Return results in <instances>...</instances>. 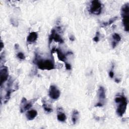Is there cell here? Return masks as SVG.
<instances>
[{
  "instance_id": "6da1fadb",
  "label": "cell",
  "mask_w": 129,
  "mask_h": 129,
  "mask_svg": "<svg viewBox=\"0 0 129 129\" xmlns=\"http://www.w3.org/2000/svg\"><path fill=\"white\" fill-rule=\"evenodd\" d=\"M114 101L116 103L119 104L116 109V113L120 116L123 115L127 109L128 105V100L125 96L122 94H118L115 98Z\"/></svg>"
},
{
  "instance_id": "7a4b0ae2",
  "label": "cell",
  "mask_w": 129,
  "mask_h": 129,
  "mask_svg": "<svg viewBox=\"0 0 129 129\" xmlns=\"http://www.w3.org/2000/svg\"><path fill=\"white\" fill-rule=\"evenodd\" d=\"M129 3L124 4L121 8V16L122 18V23L126 31L128 32L129 30Z\"/></svg>"
},
{
  "instance_id": "3957f363",
  "label": "cell",
  "mask_w": 129,
  "mask_h": 129,
  "mask_svg": "<svg viewBox=\"0 0 129 129\" xmlns=\"http://www.w3.org/2000/svg\"><path fill=\"white\" fill-rule=\"evenodd\" d=\"M36 64L40 70H51L54 69V65L51 60H39L36 61Z\"/></svg>"
},
{
  "instance_id": "277c9868",
  "label": "cell",
  "mask_w": 129,
  "mask_h": 129,
  "mask_svg": "<svg viewBox=\"0 0 129 129\" xmlns=\"http://www.w3.org/2000/svg\"><path fill=\"white\" fill-rule=\"evenodd\" d=\"M102 8L101 3L98 0H95L91 2L89 11L92 14L98 15L101 13Z\"/></svg>"
},
{
  "instance_id": "5b68a950",
  "label": "cell",
  "mask_w": 129,
  "mask_h": 129,
  "mask_svg": "<svg viewBox=\"0 0 129 129\" xmlns=\"http://www.w3.org/2000/svg\"><path fill=\"white\" fill-rule=\"evenodd\" d=\"M48 94L53 99L57 100L60 97L61 92L60 90L54 85H51L49 89Z\"/></svg>"
},
{
  "instance_id": "8992f818",
  "label": "cell",
  "mask_w": 129,
  "mask_h": 129,
  "mask_svg": "<svg viewBox=\"0 0 129 129\" xmlns=\"http://www.w3.org/2000/svg\"><path fill=\"white\" fill-rule=\"evenodd\" d=\"M34 100H32V101H30L29 102H27V100L25 97H23L21 100V107H20V112L21 113H23V112H25L26 110H28L31 108L32 106V104H33V102L34 101Z\"/></svg>"
},
{
  "instance_id": "52a82bcc",
  "label": "cell",
  "mask_w": 129,
  "mask_h": 129,
  "mask_svg": "<svg viewBox=\"0 0 129 129\" xmlns=\"http://www.w3.org/2000/svg\"><path fill=\"white\" fill-rule=\"evenodd\" d=\"M0 75H1V86H2L3 84L8 80L9 73L8 69L7 67H4L0 71Z\"/></svg>"
},
{
  "instance_id": "ba28073f",
  "label": "cell",
  "mask_w": 129,
  "mask_h": 129,
  "mask_svg": "<svg viewBox=\"0 0 129 129\" xmlns=\"http://www.w3.org/2000/svg\"><path fill=\"white\" fill-rule=\"evenodd\" d=\"M38 38V34L35 32H30L27 38V41L30 44L35 42Z\"/></svg>"
},
{
  "instance_id": "9c48e42d",
  "label": "cell",
  "mask_w": 129,
  "mask_h": 129,
  "mask_svg": "<svg viewBox=\"0 0 129 129\" xmlns=\"http://www.w3.org/2000/svg\"><path fill=\"white\" fill-rule=\"evenodd\" d=\"M37 115H38V112L34 109L29 110L26 114L27 119L28 121L33 120L36 117Z\"/></svg>"
},
{
  "instance_id": "30bf717a",
  "label": "cell",
  "mask_w": 129,
  "mask_h": 129,
  "mask_svg": "<svg viewBox=\"0 0 129 129\" xmlns=\"http://www.w3.org/2000/svg\"><path fill=\"white\" fill-rule=\"evenodd\" d=\"M98 96H99V100L102 101L106 99V90L102 86H100L98 89Z\"/></svg>"
},
{
  "instance_id": "8fae6325",
  "label": "cell",
  "mask_w": 129,
  "mask_h": 129,
  "mask_svg": "<svg viewBox=\"0 0 129 129\" xmlns=\"http://www.w3.org/2000/svg\"><path fill=\"white\" fill-rule=\"evenodd\" d=\"M56 52L58 54V58L59 59V60L65 63L67 58L65 55L62 52V51H60L59 49L57 48L56 49Z\"/></svg>"
},
{
  "instance_id": "7c38bea8",
  "label": "cell",
  "mask_w": 129,
  "mask_h": 129,
  "mask_svg": "<svg viewBox=\"0 0 129 129\" xmlns=\"http://www.w3.org/2000/svg\"><path fill=\"white\" fill-rule=\"evenodd\" d=\"M79 118V112L77 110H74L72 115V121L74 125H75Z\"/></svg>"
},
{
  "instance_id": "4fadbf2b",
  "label": "cell",
  "mask_w": 129,
  "mask_h": 129,
  "mask_svg": "<svg viewBox=\"0 0 129 129\" xmlns=\"http://www.w3.org/2000/svg\"><path fill=\"white\" fill-rule=\"evenodd\" d=\"M118 17L117 16H115V17L111 18V19H110L109 20V21H108L107 22H103L102 23V26L103 27H106V26H107L108 25H111L112 24H113L114 22L116 20L118 19Z\"/></svg>"
},
{
  "instance_id": "5bb4252c",
  "label": "cell",
  "mask_w": 129,
  "mask_h": 129,
  "mask_svg": "<svg viewBox=\"0 0 129 129\" xmlns=\"http://www.w3.org/2000/svg\"><path fill=\"white\" fill-rule=\"evenodd\" d=\"M57 119L61 122H65L67 119L66 114L62 112H60L58 114Z\"/></svg>"
},
{
  "instance_id": "9a60e30c",
  "label": "cell",
  "mask_w": 129,
  "mask_h": 129,
  "mask_svg": "<svg viewBox=\"0 0 129 129\" xmlns=\"http://www.w3.org/2000/svg\"><path fill=\"white\" fill-rule=\"evenodd\" d=\"M53 40H54L55 42H59V43H60V44H63V43H64V42L63 39L62 38V37H61L58 33L55 34L54 38H53Z\"/></svg>"
},
{
  "instance_id": "2e32d148",
  "label": "cell",
  "mask_w": 129,
  "mask_h": 129,
  "mask_svg": "<svg viewBox=\"0 0 129 129\" xmlns=\"http://www.w3.org/2000/svg\"><path fill=\"white\" fill-rule=\"evenodd\" d=\"M14 91H15V90H13V89H12H12H9V90H8L7 91V93H6V96H5V102H4L5 103H6L8 101V100L10 99V96H11V93Z\"/></svg>"
},
{
  "instance_id": "e0dca14e",
  "label": "cell",
  "mask_w": 129,
  "mask_h": 129,
  "mask_svg": "<svg viewBox=\"0 0 129 129\" xmlns=\"http://www.w3.org/2000/svg\"><path fill=\"white\" fill-rule=\"evenodd\" d=\"M113 38L114 39L113 41L115 42L117 44L121 40V37L118 33H114L113 35Z\"/></svg>"
},
{
  "instance_id": "ac0fdd59",
  "label": "cell",
  "mask_w": 129,
  "mask_h": 129,
  "mask_svg": "<svg viewBox=\"0 0 129 129\" xmlns=\"http://www.w3.org/2000/svg\"><path fill=\"white\" fill-rule=\"evenodd\" d=\"M55 34H56V30H55L54 29H53L52 30L50 36H49L48 41H49V45H50V46L51 45V43L52 42L53 40V38H54V36Z\"/></svg>"
},
{
  "instance_id": "d6986e66",
  "label": "cell",
  "mask_w": 129,
  "mask_h": 129,
  "mask_svg": "<svg viewBox=\"0 0 129 129\" xmlns=\"http://www.w3.org/2000/svg\"><path fill=\"white\" fill-rule=\"evenodd\" d=\"M42 107L43 108H44V110H45V111L48 113H52L53 111V109L50 107H49L47 104H46V103H43V105H42Z\"/></svg>"
},
{
  "instance_id": "ffe728a7",
  "label": "cell",
  "mask_w": 129,
  "mask_h": 129,
  "mask_svg": "<svg viewBox=\"0 0 129 129\" xmlns=\"http://www.w3.org/2000/svg\"><path fill=\"white\" fill-rule=\"evenodd\" d=\"M17 57L19 59V60H25V55L24 54V53L22 52H19L17 54Z\"/></svg>"
},
{
  "instance_id": "44dd1931",
  "label": "cell",
  "mask_w": 129,
  "mask_h": 129,
  "mask_svg": "<svg viewBox=\"0 0 129 129\" xmlns=\"http://www.w3.org/2000/svg\"><path fill=\"white\" fill-rule=\"evenodd\" d=\"M99 32H96V35L93 38V41H95V42H98L99 40Z\"/></svg>"
},
{
  "instance_id": "7402d4cb",
  "label": "cell",
  "mask_w": 129,
  "mask_h": 129,
  "mask_svg": "<svg viewBox=\"0 0 129 129\" xmlns=\"http://www.w3.org/2000/svg\"><path fill=\"white\" fill-rule=\"evenodd\" d=\"M65 67L67 70H70L71 69V66L70 64L65 62Z\"/></svg>"
},
{
  "instance_id": "603a6c76",
  "label": "cell",
  "mask_w": 129,
  "mask_h": 129,
  "mask_svg": "<svg viewBox=\"0 0 129 129\" xmlns=\"http://www.w3.org/2000/svg\"><path fill=\"white\" fill-rule=\"evenodd\" d=\"M114 72L113 70H111V71H110L109 72V77L111 78H113L114 77Z\"/></svg>"
},
{
  "instance_id": "cb8c5ba5",
  "label": "cell",
  "mask_w": 129,
  "mask_h": 129,
  "mask_svg": "<svg viewBox=\"0 0 129 129\" xmlns=\"http://www.w3.org/2000/svg\"><path fill=\"white\" fill-rule=\"evenodd\" d=\"M103 103H101V102H98L97 104H95V107H101L103 106Z\"/></svg>"
},
{
  "instance_id": "d4e9b609",
  "label": "cell",
  "mask_w": 129,
  "mask_h": 129,
  "mask_svg": "<svg viewBox=\"0 0 129 129\" xmlns=\"http://www.w3.org/2000/svg\"><path fill=\"white\" fill-rule=\"evenodd\" d=\"M69 39L71 41H74L75 40V38H74V36L73 35H71L70 36V38H69Z\"/></svg>"
},
{
  "instance_id": "484cf974",
  "label": "cell",
  "mask_w": 129,
  "mask_h": 129,
  "mask_svg": "<svg viewBox=\"0 0 129 129\" xmlns=\"http://www.w3.org/2000/svg\"><path fill=\"white\" fill-rule=\"evenodd\" d=\"M0 46H1V50H2V49L3 48V47H4V45L2 41L1 42V44H0Z\"/></svg>"
},
{
  "instance_id": "4316f807",
  "label": "cell",
  "mask_w": 129,
  "mask_h": 129,
  "mask_svg": "<svg viewBox=\"0 0 129 129\" xmlns=\"http://www.w3.org/2000/svg\"><path fill=\"white\" fill-rule=\"evenodd\" d=\"M115 82H116V83H119L120 82H121V80H119V79H115Z\"/></svg>"
}]
</instances>
